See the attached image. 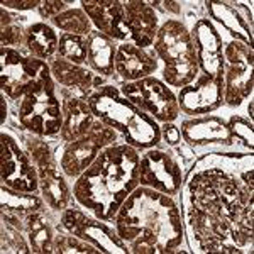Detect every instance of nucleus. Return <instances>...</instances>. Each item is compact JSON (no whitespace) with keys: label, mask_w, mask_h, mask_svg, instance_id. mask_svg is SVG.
Listing matches in <instances>:
<instances>
[{"label":"nucleus","mask_w":254,"mask_h":254,"mask_svg":"<svg viewBox=\"0 0 254 254\" xmlns=\"http://www.w3.org/2000/svg\"><path fill=\"white\" fill-rule=\"evenodd\" d=\"M119 237L134 254H175L183 249V214L173 196L139 185L114 219Z\"/></svg>","instance_id":"1"},{"label":"nucleus","mask_w":254,"mask_h":254,"mask_svg":"<svg viewBox=\"0 0 254 254\" xmlns=\"http://www.w3.org/2000/svg\"><path fill=\"white\" fill-rule=\"evenodd\" d=\"M141 151L127 142L105 147L73 183V198L93 217L114 222L127 196L139 187Z\"/></svg>","instance_id":"2"},{"label":"nucleus","mask_w":254,"mask_h":254,"mask_svg":"<svg viewBox=\"0 0 254 254\" xmlns=\"http://www.w3.org/2000/svg\"><path fill=\"white\" fill-rule=\"evenodd\" d=\"M93 114L105 126L116 129L122 141L139 151L161 144V126L151 116L142 112L116 85H104L88 95Z\"/></svg>","instance_id":"3"},{"label":"nucleus","mask_w":254,"mask_h":254,"mask_svg":"<svg viewBox=\"0 0 254 254\" xmlns=\"http://www.w3.org/2000/svg\"><path fill=\"white\" fill-rule=\"evenodd\" d=\"M12 104L20 129L39 137L60 136L63 127V112L58 85L51 75V68L44 69Z\"/></svg>","instance_id":"4"},{"label":"nucleus","mask_w":254,"mask_h":254,"mask_svg":"<svg viewBox=\"0 0 254 254\" xmlns=\"http://www.w3.org/2000/svg\"><path fill=\"white\" fill-rule=\"evenodd\" d=\"M153 49L163 63V81L168 87L183 88L200 75L193 39L182 20L168 19L161 24Z\"/></svg>","instance_id":"5"},{"label":"nucleus","mask_w":254,"mask_h":254,"mask_svg":"<svg viewBox=\"0 0 254 254\" xmlns=\"http://www.w3.org/2000/svg\"><path fill=\"white\" fill-rule=\"evenodd\" d=\"M24 151L29 154L39 175V191L51 210H66L69 203V187L66 175L61 170L56 153L44 141V137L26 132L20 136Z\"/></svg>","instance_id":"6"},{"label":"nucleus","mask_w":254,"mask_h":254,"mask_svg":"<svg viewBox=\"0 0 254 254\" xmlns=\"http://www.w3.org/2000/svg\"><path fill=\"white\" fill-rule=\"evenodd\" d=\"M117 141H122L121 134L112 127L105 126L104 122L97 121L95 126L85 136H81L73 142H63L61 147H56V159H58L66 178L76 180L95 161L97 156L105 147Z\"/></svg>","instance_id":"7"},{"label":"nucleus","mask_w":254,"mask_h":254,"mask_svg":"<svg viewBox=\"0 0 254 254\" xmlns=\"http://www.w3.org/2000/svg\"><path fill=\"white\" fill-rule=\"evenodd\" d=\"M254 49L243 41L231 39L224 46L222 87L224 104L239 107L253 93Z\"/></svg>","instance_id":"8"},{"label":"nucleus","mask_w":254,"mask_h":254,"mask_svg":"<svg viewBox=\"0 0 254 254\" xmlns=\"http://www.w3.org/2000/svg\"><path fill=\"white\" fill-rule=\"evenodd\" d=\"M185 171L180 158L171 149L149 147L139 158V185L175 196L182 191Z\"/></svg>","instance_id":"9"},{"label":"nucleus","mask_w":254,"mask_h":254,"mask_svg":"<svg viewBox=\"0 0 254 254\" xmlns=\"http://www.w3.org/2000/svg\"><path fill=\"white\" fill-rule=\"evenodd\" d=\"M119 90L142 112L161 124L175 122L180 117L178 98L173 90L156 76H147L132 83H121Z\"/></svg>","instance_id":"10"},{"label":"nucleus","mask_w":254,"mask_h":254,"mask_svg":"<svg viewBox=\"0 0 254 254\" xmlns=\"http://www.w3.org/2000/svg\"><path fill=\"white\" fill-rule=\"evenodd\" d=\"M60 231L87 241L95 246L100 253L129 254V248L119 237L116 227H110L107 222L93 215L85 214L80 208H66L60 219Z\"/></svg>","instance_id":"11"},{"label":"nucleus","mask_w":254,"mask_h":254,"mask_svg":"<svg viewBox=\"0 0 254 254\" xmlns=\"http://www.w3.org/2000/svg\"><path fill=\"white\" fill-rule=\"evenodd\" d=\"M49 64L17 48H0V88L10 102L26 92Z\"/></svg>","instance_id":"12"},{"label":"nucleus","mask_w":254,"mask_h":254,"mask_svg":"<svg viewBox=\"0 0 254 254\" xmlns=\"http://www.w3.org/2000/svg\"><path fill=\"white\" fill-rule=\"evenodd\" d=\"M0 182L17 191L38 193L39 175L29 154L10 134H0Z\"/></svg>","instance_id":"13"},{"label":"nucleus","mask_w":254,"mask_h":254,"mask_svg":"<svg viewBox=\"0 0 254 254\" xmlns=\"http://www.w3.org/2000/svg\"><path fill=\"white\" fill-rule=\"evenodd\" d=\"M182 137L191 149L207 151L208 153H225L234 151L239 153L234 144V139L229 130L227 121L217 116L191 117L182 122ZM207 154V153H205Z\"/></svg>","instance_id":"14"},{"label":"nucleus","mask_w":254,"mask_h":254,"mask_svg":"<svg viewBox=\"0 0 254 254\" xmlns=\"http://www.w3.org/2000/svg\"><path fill=\"white\" fill-rule=\"evenodd\" d=\"M176 98H178L180 112L190 117L210 116L224 104L222 76L212 78L200 73L195 81L180 88Z\"/></svg>","instance_id":"15"},{"label":"nucleus","mask_w":254,"mask_h":254,"mask_svg":"<svg viewBox=\"0 0 254 254\" xmlns=\"http://www.w3.org/2000/svg\"><path fill=\"white\" fill-rule=\"evenodd\" d=\"M190 34L195 44L200 73L212 78L222 76L224 38L220 36L215 24L207 17H200L193 22Z\"/></svg>","instance_id":"16"},{"label":"nucleus","mask_w":254,"mask_h":254,"mask_svg":"<svg viewBox=\"0 0 254 254\" xmlns=\"http://www.w3.org/2000/svg\"><path fill=\"white\" fill-rule=\"evenodd\" d=\"M61 112H63V127H61V142H73L88 132L98 119L93 114L85 95L73 90L58 87Z\"/></svg>","instance_id":"17"},{"label":"nucleus","mask_w":254,"mask_h":254,"mask_svg":"<svg viewBox=\"0 0 254 254\" xmlns=\"http://www.w3.org/2000/svg\"><path fill=\"white\" fill-rule=\"evenodd\" d=\"M81 5H83L81 9L92 20L95 31L114 41L127 43L130 39L124 3L121 0H83Z\"/></svg>","instance_id":"18"},{"label":"nucleus","mask_w":254,"mask_h":254,"mask_svg":"<svg viewBox=\"0 0 254 254\" xmlns=\"http://www.w3.org/2000/svg\"><path fill=\"white\" fill-rule=\"evenodd\" d=\"M203 5H205L212 22L220 24L225 32L231 34L232 39L243 41V43L253 46V12L244 3L207 0V2H203Z\"/></svg>","instance_id":"19"},{"label":"nucleus","mask_w":254,"mask_h":254,"mask_svg":"<svg viewBox=\"0 0 254 254\" xmlns=\"http://www.w3.org/2000/svg\"><path fill=\"white\" fill-rule=\"evenodd\" d=\"M159 68V60L156 53L147 49L137 48L132 43H121L117 46L116 55V73L122 80V83H132V81L153 76V73Z\"/></svg>","instance_id":"20"},{"label":"nucleus","mask_w":254,"mask_h":254,"mask_svg":"<svg viewBox=\"0 0 254 254\" xmlns=\"http://www.w3.org/2000/svg\"><path fill=\"white\" fill-rule=\"evenodd\" d=\"M122 3H124L126 22L130 34L129 43L142 49L151 48L159 29L156 10L142 0H127Z\"/></svg>","instance_id":"21"},{"label":"nucleus","mask_w":254,"mask_h":254,"mask_svg":"<svg viewBox=\"0 0 254 254\" xmlns=\"http://www.w3.org/2000/svg\"><path fill=\"white\" fill-rule=\"evenodd\" d=\"M51 75L55 78L56 85H61L63 88L73 90V92L85 95L88 98L93 90L107 85L104 76L95 75L90 68H83L80 64L69 63L66 60L56 58L49 63Z\"/></svg>","instance_id":"22"},{"label":"nucleus","mask_w":254,"mask_h":254,"mask_svg":"<svg viewBox=\"0 0 254 254\" xmlns=\"http://www.w3.org/2000/svg\"><path fill=\"white\" fill-rule=\"evenodd\" d=\"M0 208L2 220L24 232V220L34 212L44 210V200L36 193L17 191L9 187H0Z\"/></svg>","instance_id":"23"},{"label":"nucleus","mask_w":254,"mask_h":254,"mask_svg":"<svg viewBox=\"0 0 254 254\" xmlns=\"http://www.w3.org/2000/svg\"><path fill=\"white\" fill-rule=\"evenodd\" d=\"M88 41V53H87V64L95 75L109 78L116 73V55L117 46L116 41L104 36L102 32L93 29L87 38Z\"/></svg>","instance_id":"24"},{"label":"nucleus","mask_w":254,"mask_h":254,"mask_svg":"<svg viewBox=\"0 0 254 254\" xmlns=\"http://www.w3.org/2000/svg\"><path fill=\"white\" fill-rule=\"evenodd\" d=\"M60 36L56 34L55 27L46 22H32L26 27V39L24 46L32 58L51 60L58 53Z\"/></svg>","instance_id":"25"},{"label":"nucleus","mask_w":254,"mask_h":254,"mask_svg":"<svg viewBox=\"0 0 254 254\" xmlns=\"http://www.w3.org/2000/svg\"><path fill=\"white\" fill-rule=\"evenodd\" d=\"M24 232L31 246V253H55V232L48 222V217H44V210L34 212L24 220Z\"/></svg>","instance_id":"26"},{"label":"nucleus","mask_w":254,"mask_h":254,"mask_svg":"<svg viewBox=\"0 0 254 254\" xmlns=\"http://www.w3.org/2000/svg\"><path fill=\"white\" fill-rule=\"evenodd\" d=\"M51 26L56 29L63 31L64 34H75L88 38L90 32L93 31V24L83 9L78 7H69L68 10L61 12L60 15L51 19Z\"/></svg>","instance_id":"27"},{"label":"nucleus","mask_w":254,"mask_h":254,"mask_svg":"<svg viewBox=\"0 0 254 254\" xmlns=\"http://www.w3.org/2000/svg\"><path fill=\"white\" fill-rule=\"evenodd\" d=\"M87 53H88V41L85 36L64 34V32L60 34L58 58L83 66V64H87Z\"/></svg>","instance_id":"28"},{"label":"nucleus","mask_w":254,"mask_h":254,"mask_svg":"<svg viewBox=\"0 0 254 254\" xmlns=\"http://www.w3.org/2000/svg\"><path fill=\"white\" fill-rule=\"evenodd\" d=\"M227 126L232 134V139H234L237 151L241 153V149H244V153H253V147H254L253 121L241 116H231L227 121Z\"/></svg>","instance_id":"29"},{"label":"nucleus","mask_w":254,"mask_h":254,"mask_svg":"<svg viewBox=\"0 0 254 254\" xmlns=\"http://www.w3.org/2000/svg\"><path fill=\"white\" fill-rule=\"evenodd\" d=\"M55 253H61V254H73V253L98 254L100 251H98L95 246L88 244L87 241L69 234V232L60 231V234H55Z\"/></svg>","instance_id":"30"},{"label":"nucleus","mask_w":254,"mask_h":254,"mask_svg":"<svg viewBox=\"0 0 254 254\" xmlns=\"http://www.w3.org/2000/svg\"><path fill=\"white\" fill-rule=\"evenodd\" d=\"M0 239H2V253H31V246L22 237V231L5 220H2Z\"/></svg>","instance_id":"31"},{"label":"nucleus","mask_w":254,"mask_h":254,"mask_svg":"<svg viewBox=\"0 0 254 254\" xmlns=\"http://www.w3.org/2000/svg\"><path fill=\"white\" fill-rule=\"evenodd\" d=\"M24 39H26V29L19 22L2 27V32H0V44H2V48H19L24 44Z\"/></svg>","instance_id":"32"},{"label":"nucleus","mask_w":254,"mask_h":254,"mask_svg":"<svg viewBox=\"0 0 254 254\" xmlns=\"http://www.w3.org/2000/svg\"><path fill=\"white\" fill-rule=\"evenodd\" d=\"M71 3V0H43L38 7V12L43 19H53L60 15L61 12L68 10Z\"/></svg>","instance_id":"33"},{"label":"nucleus","mask_w":254,"mask_h":254,"mask_svg":"<svg viewBox=\"0 0 254 254\" xmlns=\"http://www.w3.org/2000/svg\"><path fill=\"white\" fill-rule=\"evenodd\" d=\"M161 141L168 147H175L182 142V130L175 122H166L161 126Z\"/></svg>","instance_id":"34"},{"label":"nucleus","mask_w":254,"mask_h":254,"mask_svg":"<svg viewBox=\"0 0 254 254\" xmlns=\"http://www.w3.org/2000/svg\"><path fill=\"white\" fill-rule=\"evenodd\" d=\"M154 10H159L163 14L175 15L180 17L183 14V3L182 2H171V0H161V2H147Z\"/></svg>","instance_id":"35"},{"label":"nucleus","mask_w":254,"mask_h":254,"mask_svg":"<svg viewBox=\"0 0 254 254\" xmlns=\"http://www.w3.org/2000/svg\"><path fill=\"white\" fill-rule=\"evenodd\" d=\"M41 5V0H3L2 7L7 10H38V7Z\"/></svg>","instance_id":"36"},{"label":"nucleus","mask_w":254,"mask_h":254,"mask_svg":"<svg viewBox=\"0 0 254 254\" xmlns=\"http://www.w3.org/2000/svg\"><path fill=\"white\" fill-rule=\"evenodd\" d=\"M0 110H2V117H0V124H5L7 121V116H9V109H7V100H5V95L3 93H0Z\"/></svg>","instance_id":"37"},{"label":"nucleus","mask_w":254,"mask_h":254,"mask_svg":"<svg viewBox=\"0 0 254 254\" xmlns=\"http://www.w3.org/2000/svg\"><path fill=\"white\" fill-rule=\"evenodd\" d=\"M253 109H254V102L251 100V102H249V107H248V114H249V121H253V117H254V114H253Z\"/></svg>","instance_id":"38"}]
</instances>
